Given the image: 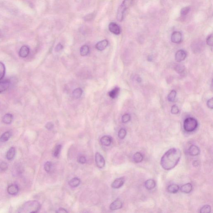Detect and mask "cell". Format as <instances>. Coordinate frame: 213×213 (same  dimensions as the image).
I'll use <instances>...</instances> for the list:
<instances>
[{
  "label": "cell",
  "mask_w": 213,
  "mask_h": 213,
  "mask_svg": "<svg viewBox=\"0 0 213 213\" xmlns=\"http://www.w3.org/2000/svg\"><path fill=\"white\" fill-rule=\"evenodd\" d=\"M62 146L61 145H57L55 146V149L53 151V155L55 157H57L59 155Z\"/></svg>",
  "instance_id": "cell-31"
},
{
  "label": "cell",
  "mask_w": 213,
  "mask_h": 213,
  "mask_svg": "<svg viewBox=\"0 0 213 213\" xmlns=\"http://www.w3.org/2000/svg\"><path fill=\"white\" fill-rule=\"evenodd\" d=\"M171 112L172 114H175V115L178 114L179 112L178 106H176V105H173L172 107Z\"/></svg>",
  "instance_id": "cell-39"
},
{
  "label": "cell",
  "mask_w": 213,
  "mask_h": 213,
  "mask_svg": "<svg viewBox=\"0 0 213 213\" xmlns=\"http://www.w3.org/2000/svg\"><path fill=\"white\" fill-rule=\"evenodd\" d=\"M86 157L85 156H83V155H81L78 156V158H77V161L78 162L80 163V164H84L86 163Z\"/></svg>",
  "instance_id": "cell-38"
},
{
  "label": "cell",
  "mask_w": 213,
  "mask_h": 213,
  "mask_svg": "<svg viewBox=\"0 0 213 213\" xmlns=\"http://www.w3.org/2000/svg\"><path fill=\"white\" fill-rule=\"evenodd\" d=\"M13 120V116L12 114L10 113L5 114L3 116V123L5 124H10L12 123Z\"/></svg>",
  "instance_id": "cell-21"
},
{
  "label": "cell",
  "mask_w": 213,
  "mask_h": 213,
  "mask_svg": "<svg viewBox=\"0 0 213 213\" xmlns=\"http://www.w3.org/2000/svg\"><path fill=\"white\" fill-rule=\"evenodd\" d=\"M188 153L191 156H196L200 153V150L198 146L195 145H192L190 146L188 149Z\"/></svg>",
  "instance_id": "cell-12"
},
{
  "label": "cell",
  "mask_w": 213,
  "mask_h": 213,
  "mask_svg": "<svg viewBox=\"0 0 213 213\" xmlns=\"http://www.w3.org/2000/svg\"><path fill=\"white\" fill-rule=\"evenodd\" d=\"M125 179L124 177H120L115 179L112 184L111 186L113 188H119L124 185Z\"/></svg>",
  "instance_id": "cell-10"
},
{
  "label": "cell",
  "mask_w": 213,
  "mask_h": 213,
  "mask_svg": "<svg viewBox=\"0 0 213 213\" xmlns=\"http://www.w3.org/2000/svg\"><path fill=\"white\" fill-rule=\"evenodd\" d=\"M45 126L47 129L49 130H51L53 128L54 125H53V123L49 122V123H47Z\"/></svg>",
  "instance_id": "cell-41"
},
{
  "label": "cell",
  "mask_w": 213,
  "mask_h": 213,
  "mask_svg": "<svg viewBox=\"0 0 213 213\" xmlns=\"http://www.w3.org/2000/svg\"><path fill=\"white\" fill-rule=\"evenodd\" d=\"M190 10V8L188 7H186L182 9L181 11V14L183 16H185V15H187L189 13Z\"/></svg>",
  "instance_id": "cell-37"
},
{
  "label": "cell",
  "mask_w": 213,
  "mask_h": 213,
  "mask_svg": "<svg viewBox=\"0 0 213 213\" xmlns=\"http://www.w3.org/2000/svg\"><path fill=\"white\" fill-rule=\"evenodd\" d=\"M57 213H67V211L66 210L64 209L63 208H59L57 211L56 212Z\"/></svg>",
  "instance_id": "cell-45"
},
{
  "label": "cell",
  "mask_w": 213,
  "mask_h": 213,
  "mask_svg": "<svg viewBox=\"0 0 213 213\" xmlns=\"http://www.w3.org/2000/svg\"><path fill=\"white\" fill-rule=\"evenodd\" d=\"M133 160L135 163L141 162L143 161V156L140 152H137L133 155Z\"/></svg>",
  "instance_id": "cell-24"
},
{
  "label": "cell",
  "mask_w": 213,
  "mask_h": 213,
  "mask_svg": "<svg viewBox=\"0 0 213 213\" xmlns=\"http://www.w3.org/2000/svg\"><path fill=\"white\" fill-rule=\"evenodd\" d=\"M7 192L10 195H16L19 192L18 187L17 185H10L8 187Z\"/></svg>",
  "instance_id": "cell-14"
},
{
  "label": "cell",
  "mask_w": 213,
  "mask_h": 213,
  "mask_svg": "<svg viewBox=\"0 0 213 213\" xmlns=\"http://www.w3.org/2000/svg\"><path fill=\"white\" fill-rule=\"evenodd\" d=\"M207 106L209 107V108L211 109H212L213 108V99L211 98L208 100V101L207 102Z\"/></svg>",
  "instance_id": "cell-42"
},
{
  "label": "cell",
  "mask_w": 213,
  "mask_h": 213,
  "mask_svg": "<svg viewBox=\"0 0 213 213\" xmlns=\"http://www.w3.org/2000/svg\"><path fill=\"white\" fill-rule=\"evenodd\" d=\"M120 89L118 87H115L111 91L109 92V96L111 98L115 99L118 96L119 93Z\"/></svg>",
  "instance_id": "cell-23"
},
{
  "label": "cell",
  "mask_w": 213,
  "mask_h": 213,
  "mask_svg": "<svg viewBox=\"0 0 213 213\" xmlns=\"http://www.w3.org/2000/svg\"><path fill=\"white\" fill-rule=\"evenodd\" d=\"M186 57V52L183 50H179L175 54V60L177 62H180L184 61Z\"/></svg>",
  "instance_id": "cell-8"
},
{
  "label": "cell",
  "mask_w": 213,
  "mask_h": 213,
  "mask_svg": "<svg viewBox=\"0 0 213 213\" xmlns=\"http://www.w3.org/2000/svg\"><path fill=\"white\" fill-rule=\"evenodd\" d=\"M41 208L40 203L37 201H30L26 202L20 208L18 212L21 213H34L38 212Z\"/></svg>",
  "instance_id": "cell-2"
},
{
  "label": "cell",
  "mask_w": 213,
  "mask_h": 213,
  "mask_svg": "<svg viewBox=\"0 0 213 213\" xmlns=\"http://www.w3.org/2000/svg\"><path fill=\"white\" fill-rule=\"evenodd\" d=\"M80 179L75 177L71 179L69 182L68 184L71 187L74 188L80 185Z\"/></svg>",
  "instance_id": "cell-22"
},
{
  "label": "cell",
  "mask_w": 213,
  "mask_h": 213,
  "mask_svg": "<svg viewBox=\"0 0 213 213\" xmlns=\"http://www.w3.org/2000/svg\"><path fill=\"white\" fill-rule=\"evenodd\" d=\"M192 189V185L191 183H188L181 186L180 188L181 191L182 192L188 194L191 192Z\"/></svg>",
  "instance_id": "cell-17"
},
{
  "label": "cell",
  "mask_w": 213,
  "mask_h": 213,
  "mask_svg": "<svg viewBox=\"0 0 213 213\" xmlns=\"http://www.w3.org/2000/svg\"><path fill=\"white\" fill-rule=\"evenodd\" d=\"M95 161L97 166L100 168H102L105 165V160L102 155L99 152H96L95 156Z\"/></svg>",
  "instance_id": "cell-5"
},
{
  "label": "cell",
  "mask_w": 213,
  "mask_h": 213,
  "mask_svg": "<svg viewBox=\"0 0 213 213\" xmlns=\"http://www.w3.org/2000/svg\"><path fill=\"white\" fill-rule=\"evenodd\" d=\"M126 135V131L125 129H121L118 132V136L120 139H123L125 138Z\"/></svg>",
  "instance_id": "cell-32"
},
{
  "label": "cell",
  "mask_w": 213,
  "mask_h": 213,
  "mask_svg": "<svg viewBox=\"0 0 213 213\" xmlns=\"http://www.w3.org/2000/svg\"><path fill=\"white\" fill-rule=\"evenodd\" d=\"M93 17H94V15L93 14H90L85 17V21H90L92 19Z\"/></svg>",
  "instance_id": "cell-44"
},
{
  "label": "cell",
  "mask_w": 213,
  "mask_h": 213,
  "mask_svg": "<svg viewBox=\"0 0 213 213\" xmlns=\"http://www.w3.org/2000/svg\"><path fill=\"white\" fill-rule=\"evenodd\" d=\"M63 49V45L61 43H59L56 45V47L55 48V51L57 52H59L60 51H61Z\"/></svg>",
  "instance_id": "cell-43"
},
{
  "label": "cell",
  "mask_w": 213,
  "mask_h": 213,
  "mask_svg": "<svg viewBox=\"0 0 213 213\" xmlns=\"http://www.w3.org/2000/svg\"><path fill=\"white\" fill-rule=\"evenodd\" d=\"M211 211V208L210 206L208 205H206L203 206L201 208L200 212V213H210Z\"/></svg>",
  "instance_id": "cell-33"
},
{
  "label": "cell",
  "mask_w": 213,
  "mask_h": 213,
  "mask_svg": "<svg viewBox=\"0 0 213 213\" xmlns=\"http://www.w3.org/2000/svg\"><path fill=\"white\" fill-rule=\"evenodd\" d=\"M181 156V152L180 149L175 148L170 149L162 156L161 165L166 170H171L178 164Z\"/></svg>",
  "instance_id": "cell-1"
},
{
  "label": "cell",
  "mask_w": 213,
  "mask_h": 213,
  "mask_svg": "<svg viewBox=\"0 0 213 213\" xmlns=\"http://www.w3.org/2000/svg\"><path fill=\"white\" fill-rule=\"evenodd\" d=\"M15 149L14 147H12L8 150L6 154V159L8 160H11L13 159L15 156Z\"/></svg>",
  "instance_id": "cell-20"
},
{
  "label": "cell",
  "mask_w": 213,
  "mask_h": 213,
  "mask_svg": "<svg viewBox=\"0 0 213 213\" xmlns=\"http://www.w3.org/2000/svg\"><path fill=\"white\" fill-rule=\"evenodd\" d=\"M179 189V186L176 184H172L168 186L167 190L169 192L172 194H176Z\"/></svg>",
  "instance_id": "cell-19"
},
{
  "label": "cell",
  "mask_w": 213,
  "mask_h": 213,
  "mask_svg": "<svg viewBox=\"0 0 213 213\" xmlns=\"http://www.w3.org/2000/svg\"><path fill=\"white\" fill-rule=\"evenodd\" d=\"M108 28L110 31L115 35H119L121 31L120 27L116 23L114 22H112L110 23Z\"/></svg>",
  "instance_id": "cell-6"
},
{
  "label": "cell",
  "mask_w": 213,
  "mask_h": 213,
  "mask_svg": "<svg viewBox=\"0 0 213 213\" xmlns=\"http://www.w3.org/2000/svg\"><path fill=\"white\" fill-rule=\"evenodd\" d=\"M10 85V82L8 80L0 81V93L5 91L8 89Z\"/></svg>",
  "instance_id": "cell-15"
},
{
  "label": "cell",
  "mask_w": 213,
  "mask_h": 213,
  "mask_svg": "<svg viewBox=\"0 0 213 213\" xmlns=\"http://www.w3.org/2000/svg\"><path fill=\"white\" fill-rule=\"evenodd\" d=\"M112 139L109 136H104L100 139V143L103 146H109L111 144Z\"/></svg>",
  "instance_id": "cell-16"
},
{
  "label": "cell",
  "mask_w": 213,
  "mask_h": 213,
  "mask_svg": "<svg viewBox=\"0 0 213 213\" xmlns=\"http://www.w3.org/2000/svg\"><path fill=\"white\" fill-rule=\"evenodd\" d=\"M1 34H2V33H1V31H0V36H1Z\"/></svg>",
  "instance_id": "cell-47"
},
{
  "label": "cell",
  "mask_w": 213,
  "mask_h": 213,
  "mask_svg": "<svg viewBox=\"0 0 213 213\" xmlns=\"http://www.w3.org/2000/svg\"><path fill=\"white\" fill-rule=\"evenodd\" d=\"M11 133L10 131L5 132L2 134L0 137V141L2 143L7 141L11 137Z\"/></svg>",
  "instance_id": "cell-25"
},
{
  "label": "cell",
  "mask_w": 213,
  "mask_h": 213,
  "mask_svg": "<svg viewBox=\"0 0 213 213\" xmlns=\"http://www.w3.org/2000/svg\"><path fill=\"white\" fill-rule=\"evenodd\" d=\"M89 51V47L88 45H83L80 49V54L81 56H85L88 54Z\"/></svg>",
  "instance_id": "cell-26"
},
{
  "label": "cell",
  "mask_w": 213,
  "mask_h": 213,
  "mask_svg": "<svg viewBox=\"0 0 213 213\" xmlns=\"http://www.w3.org/2000/svg\"><path fill=\"white\" fill-rule=\"evenodd\" d=\"M131 119L130 115L128 114H125L122 117V121L123 123H126L129 122Z\"/></svg>",
  "instance_id": "cell-34"
},
{
  "label": "cell",
  "mask_w": 213,
  "mask_h": 213,
  "mask_svg": "<svg viewBox=\"0 0 213 213\" xmlns=\"http://www.w3.org/2000/svg\"><path fill=\"white\" fill-rule=\"evenodd\" d=\"M83 94V90L80 88H77L74 90L73 92V95L74 98H79Z\"/></svg>",
  "instance_id": "cell-27"
},
{
  "label": "cell",
  "mask_w": 213,
  "mask_h": 213,
  "mask_svg": "<svg viewBox=\"0 0 213 213\" xmlns=\"http://www.w3.org/2000/svg\"><path fill=\"white\" fill-rule=\"evenodd\" d=\"M176 92L175 90H172L171 91L169 94L168 95V100L170 102H174L176 100Z\"/></svg>",
  "instance_id": "cell-28"
},
{
  "label": "cell",
  "mask_w": 213,
  "mask_h": 213,
  "mask_svg": "<svg viewBox=\"0 0 213 213\" xmlns=\"http://www.w3.org/2000/svg\"><path fill=\"white\" fill-rule=\"evenodd\" d=\"M182 35L181 33L178 31L174 32L171 36L172 41L175 43H179L182 42Z\"/></svg>",
  "instance_id": "cell-7"
},
{
  "label": "cell",
  "mask_w": 213,
  "mask_h": 213,
  "mask_svg": "<svg viewBox=\"0 0 213 213\" xmlns=\"http://www.w3.org/2000/svg\"><path fill=\"white\" fill-rule=\"evenodd\" d=\"M5 65L2 62H0V80L4 77L5 75Z\"/></svg>",
  "instance_id": "cell-29"
},
{
  "label": "cell",
  "mask_w": 213,
  "mask_h": 213,
  "mask_svg": "<svg viewBox=\"0 0 213 213\" xmlns=\"http://www.w3.org/2000/svg\"><path fill=\"white\" fill-rule=\"evenodd\" d=\"M198 162L197 161H194L193 162V165H194V166H197L198 165Z\"/></svg>",
  "instance_id": "cell-46"
},
{
  "label": "cell",
  "mask_w": 213,
  "mask_h": 213,
  "mask_svg": "<svg viewBox=\"0 0 213 213\" xmlns=\"http://www.w3.org/2000/svg\"><path fill=\"white\" fill-rule=\"evenodd\" d=\"M8 168V165L5 162H2L0 164V170L2 171H5Z\"/></svg>",
  "instance_id": "cell-36"
},
{
  "label": "cell",
  "mask_w": 213,
  "mask_h": 213,
  "mask_svg": "<svg viewBox=\"0 0 213 213\" xmlns=\"http://www.w3.org/2000/svg\"><path fill=\"white\" fill-rule=\"evenodd\" d=\"M52 163L50 162H47L44 165V169L47 172H49L52 168Z\"/></svg>",
  "instance_id": "cell-35"
},
{
  "label": "cell",
  "mask_w": 213,
  "mask_h": 213,
  "mask_svg": "<svg viewBox=\"0 0 213 213\" xmlns=\"http://www.w3.org/2000/svg\"><path fill=\"white\" fill-rule=\"evenodd\" d=\"M206 43L209 46H212L213 43V37L212 34L210 35L206 39Z\"/></svg>",
  "instance_id": "cell-40"
},
{
  "label": "cell",
  "mask_w": 213,
  "mask_h": 213,
  "mask_svg": "<svg viewBox=\"0 0 213 213\" xmlns=\"http://www.w3.org/2000/svg\"><path fill=\"white\" fill-rule=\"evenodd\" d=\"M30 53V48L28 46L24 45L20 48L19 55L22 58H25L28 56Z\"/></svg>",
  "instance_id": "cell-11"
},
{
  "label": "cell",
  "mask_w": 213,
  "mask_h": 213,
  "mask_svg": "<svg viewBox=\"0 0 213 213\" xmlns=\"http://www.w3.org/2000/svg\"><path fill=\"white\" fill-rule=\"evenodd\" d=\"M108 45V41L106 40H104L97 43L95 48L98 51H102L105 50Z\"/></svg>",
  "instance_id": "cell-13"
},
{
  "label": "cell",
  "mask_w": 213,
  "mask_h": 213,
  "mask_svg": "<svg viewBox=\"0 0 213 213\" xmlns=\"http://www.w3.org/2000/svg\"><path fill=\"white\" fill-rule=\"evenodd\" d=\"M156 182L153 179H148L145 182V186L146 189L152 190L155 188Z\"/></svg>",
  "instance_id": "cell-18"
},
{
  "label": "cell",
  "mask_w": 213,
  "mask_h": 213,
  "mask_svg": "<svg viewBox=\"0 0 213 213\" xmlns=\"http://www.w3.org/2000/svg\"><path fill=\"white\" fill-rule=\"evenodd\" d=\"M184 129L187 132H192L195 131L198 126V122L193 117L186 118L184 122Z\"/></svg>",
  "instance_id": "cell-3"
},
{
  "label": "cell",
  "mask_w": 213,
  "mask_h": 213,
  "mask_svg": "<svg viewBox=\"0 0 213 213\" xmlns=\"http://www.w3.org/2000/svg\"><path fill=\"white\" fill-rule=\"evenodd\" d=\"M128 8L123 5V3L120 5L116 14V18L119 21H122L124 19L125 11Z\"/></svg>",
  "instance_id": "cell-4"
},
{
  "label": "cell",
  "mask_w": 213,
  "mask_h": 213,
  "mask_svg": "<svg viewBox=\"0 0 213 213\" xmlns=\"http://www.w3.org/2000/svg\"><path fill=\"white\" fill-rule=\"evenodd\" d=\"M123 206V203L120 199L115 200V201L110 205V208L111 210L115 211L120 209Z\"/></svg>",
  "instance_id": "cell-9"
},
{
  "label": "cell",
  "mask_w": 213,
  "mask_h": 213,
  "mask_svg": "<svg viewBox=\"0 0 213 213\" xmlns=\"http://www.w3.org/2000/svg\"><path fill=\"white\" fill-rule=\"evenodd\" d=\"M175 69L177 73L181 74L185 71V67L184 65H182V64H177L175 65Z\"/></svg>",
  "instance_id": "cell-30"
}]
</instances>
